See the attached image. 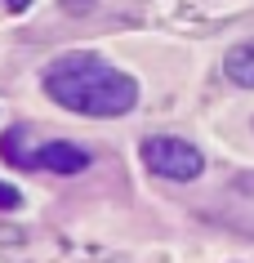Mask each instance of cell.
Instances as JSON below:
<instances>
[{"label": "cell", "instance_id": "ba28073f", "mask_svg": "<svg viewBox=\"0 0 254 263\" xmlns=\"http://www.w3.org/2000/svg\"><path fill=\"white\" fill-rule=\"evenodd\" d=\"M27 5H31V0H5V9H14V14H23Z\"/></svg>", "mask_w": 254, "mask_h": 263}, {"label": "cell", "instance_id": "6da1fadb", "mask_svg": "<svg viewBox=\"0 0 254 263\" xmlns=\"http://www.w3.org/2000/svg\"><path fill=\"white\" fill-rule=\"evenodd\" d=\"M45 94L54 98L58 107L76 111V116H125L139 103V81L129 71L112 67L99 54H63L45 67Z\"/></svg>", "mask_w": 254, "mask_h": 263}, {"label": "cell", "instance_id": "7a4b0ae2", "mask_svg": "<svg viewBox=\"0 0 254 263\" xmlns=\"http://www.w3.org/2000/svg\"><path fill=\"white\" fill-rule=\"evenodd\" d=\"M143 165L161 174L169 183H192L201 179V170H205V156L201 147H192L187 139H174V134H152V139H143Z\"/></svg>", "mask_w": 254, "mask_h": 263}, {"label": "cell", "instance_id": "8992f818", "mask_svg": "<svg viewBox=\"0 0 254 263\" xmlns=\"http://www.w3.org/2000/svg\"><path fill=\"white\" fill-rule=\"evenodd\" d=\"M18 205H23V192L14 183H0V210H18Z\"/></svg>", "mask_w": 254, "mask_h": 263}, {"label": "cell", "instance_id": "3957f363", "mask_svg": "<svg viewBox=\"0 0 254 263\" xmlns=\"http://www.w3.org/2000/svg\"><path fill=\"white\" fill-rule=\"evenodd\" d=\"M89 165V152L76 143H41L36 152V170H54V174H81Z\"/></svg>", "mask_w": 254, "mask_h": 263}, {"label": "cell", "instance_id": "52a82bcc", "mask_svg": "<svg viewBox=\"0 0 254 263\" xmlns=\"http://www.w3.org/2000/svg\"><path fill=\"white\" fill-rule=\"evenodd\" d=\"M94 5H99V0H63V9H67V14H89Z\"/></svg>", "mask_w": 254, "mask_h": 263}, {"label": "cell", "instance_id": "277c9868", "mask_svg": "<svg viewBox=\"0 0 254 263\" xmlns=\"http://www.w3.org/2000/svg\"><path fill=\"white\" fill-rule=\"evenodd\" d=\"M223 76H227L232 85H241V89H254V41H241V45L227 49Z\"/></svg>", "mask_w": 254, "mask_h": 263}, {"label": "cell", "instance_id": "5b68a950", "mask_svg": "<svg viewBox=\"0 0 254 263\" xmlns=\"http://www.w3.org/2000/svg\"><path fill=\"white\" fill-rule=\"evenodd\" d=\"M23 143H27L23 129H5V139H0V156H5L14 170H36V152H27Z\"/></svg>", "mask_w": 254, "mask_h": 263}]
</instances>
